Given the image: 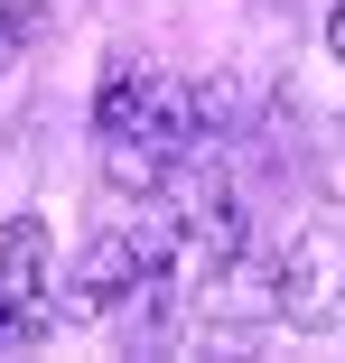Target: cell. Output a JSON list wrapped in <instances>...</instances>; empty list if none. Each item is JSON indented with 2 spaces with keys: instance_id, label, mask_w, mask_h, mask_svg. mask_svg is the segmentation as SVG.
I'll return each instance as SVG.
<instances>
[{
  "instance_id": "3",
  "label": "cell",
  "mask_w": 345,
  "mask_h": 363,
  "mask_svg": "<svg viewBox=\"0 0 345 363\" xmlns=\"http://www.w3.org/2000/svg\"><path fill=\"white\" fill-rule=\"evenodd\" d=\"M47 224L19 214V224H0V354L10 345H38L47 317H56V289H47Z\"/></svg>"
},
{
  "instance_id": "7",
  "label": "cell",
  "mask_w": 345,
  "mask_h": 363,
  "mask_svg": "<svg viewBox=\"0 0 345 363\" xmlns=\"http://www.w3.org/2000/svg\"><path fill=\"white\" fill-rule=\"evenodd\" d=\"M19 56V10H0V65Z\"/></svg>"
},
{
  "instance_id": "4",
  "label": "cell",
  "mask_w": 345,
  "mask_h": 363,
  "mask_svg": "<svg viewBox=\"0 0 345 363\" xmlns=\"http://www.w3.org/2000/svg\"><path fill=\"white\" fill-rule=\"evenodd\" d=\"M159 261H168V233L112 224V233H94V252L75 261V289H65V308H84V317H103V308H131V298H141V289L159 279Z\"/></svg>"
},
{
  "instance_id": "1",
  "label": "cell",
  "mask_w": 345,
  "mask_h": 363,
  "mask_svg": "<svg viewBox=\"0 0 345 363\" xmlns=\"http://www.w3.org/2000/svg\"><path fill=\"white\" fill-rule=\"evenodd\" d=\"M94 150L121 196H159L205 150V94L177 75H150V65H112L94 94Z\"/></svg>"
},
{
  "instance_id": "2",
  "label": "cell",
  "mask_w": 345,
  "mask_h": 363,
  "mask_svg": "<svg viewBox=\"0 0 345 363\" xmlns=\"http://www.w3.org/2000/svg\"><path fill=\"white\" fill-rule=\"evenodd\" d=\"M280 326H345V224H299L280 242Z\"/></svg>"
},
{
  "instance_id": "5",
  "label": "cell",
  "mask_w": 345,
  "mask_h": 363,
  "mask_svg": "<svg viewBox=\"0 0 345 363\" xmlns=\"http://www.w3.org/2000/svg\"><path fill=\"white\" fill-rule=\"evenodd\" d=\"M280 317V252H234L215 279L196 289V326H224V335H243V326H270Z\"/></svg>"
},
{
  "instance_id": "6",
  "label": "cell",
  "mask_w": 345,
  "mask_h": 363,
  "mask_svg": "<svg viewBox=\"0 0 345 363\" xmlns=\"http://www.w3.org/2000/svg\"><path fill=\"white\" fill-rule=\"evenodd\" d=\"M327 56L345 65V0H336V10H327Z\"/></svg>"
}]
</instances>
